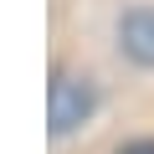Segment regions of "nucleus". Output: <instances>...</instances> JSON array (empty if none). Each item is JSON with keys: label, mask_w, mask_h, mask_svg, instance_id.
<instances>
[{"label": "nucleus", "mask_w": 154, "mask_h": 154, "mask_svg": "<svg viewBox=\"0 0 154 154\" xmlns=\"http://www.w3.org/2000/svg\"><path fill=\"white\" fill-rule=\"evenodd\" d=\"M93 82L88 77H72V72H51V88H46V118L51 134H72L93 118Z\"/></svg>", "instance_id": "obj_1"}, {"label": "nucleus", "mask_w": 154, "mask_h": 154, "mask_svg": "<svg viewBox=\"0 0 154 154\" xmlns=\"http://www.w3.org/2000/svg\"><path fill=\"white\" fill-rule=\"evenodd\" d=\"M118 46H123L139 67H154V5L123 11V21H118Z\"/></svg>", "instance_id": "obj_2"}, {"label": "nucleus", "mask_w": 154, "mask_h": 154, "mask_svg": "<svg viewBox=\"0 0 154 154\" xmlns=\"http://www.w3.org/2000/svg\"><path fill=\"white\" fill-rule=\"evenodd\" d=\"M118 154H154V139H134V144H123Z\"/></svg>", "instance_id": "obj_3"}]
</instances>
